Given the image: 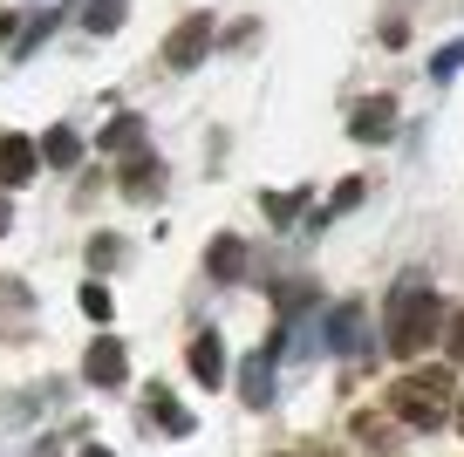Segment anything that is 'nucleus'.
<instances>
[{"label":"nucleus","mask_w":464,"mask_h":457,"mask_svg":"<svg viewBox=\"0 0 464 457\" xmlns=\"http://www.w3.org/2000/svg\"><path fill=\"white\" fill-rule=\"evenodd\" d=\"M437 335H444V300L423 287V273H403L396 294H390V355L417 362Z\"/></svg>","instance_id":"f257e3e1"},{"label":"nucleus","mask_w":464,"mask_h":457,"mask_svg":"<svg viewBox=\"0 0 464 457\" xmlns=\"http://www.w3.org/2000/svg\"><path fill=\"white\" fill-rule=\"evenodd\" d=\"M450 396H458V383H450V369H410L390 383V416L410 430H437L450 416Z\"/></svg>","instance_id":"f03ea898"},{"label":"nucleus","mask_w":464,"mask_h":457,"mask_svg":"<svg viewBox=\"0 0 464 457\" xmlns=\"http://www.w3.org/2000/svg\"><path fill=\"white\" fill-rule=\"evenodd\" d=\"M212 42H218V34H212V15H185V21L171 28V42H164V62H171V69H198V62L212 55Z\"/></svg>","instance_id":"7ed1b4c3"},{"label":"nucleus","mask_w":464,"mask_h":457,"mask_svg":"<svg viewBox=\"0 0 464 457\" xmlns=\"http://www.w3.org/2000/svg\"><path fill=\"white\" fill-rule=\"evenodd\" d=\"M82 375H89L96 389H116L123 375H130V355H123V342H116V335H96V342H89V355H82Z\"/></svg>","instance_id":"20e7f679"},{"label":"nucleus","mask_w":464,"mask_h":457,"mask_svg":"<svg viewBox=\"0 0 464 457\" xmlns=\"http://www.w3.org/2000/svg\"><path fill=\"white\" fill-rule=\"evenodd\" d=\"M42 171V143H28V137H0V185H28V178Z\"/></svg>","instance_id":"39448f33"},{"label":"nucleus","mask_w":464,"mask_h":457,"mask_svg":"<svg viewBox=\"0 0 464 457\" xmlns=\"http://www.w3.org/2000/svg\"><path fill=\"white\" fill-rule=\"evenodd\" d=\"M390 130H396V102H390V96L355 102V116H348V137H355V143H382Z\"/></svg>","instance_id":"423d86ee"},{"label":"nucleus","mask_w":464,"mask_h":457,"mask_svg":"<svg viewBox=\"0 0 464 457\" xmlns=\"http://www.w3.org/2000/svg\"><path fill=\"white\" fill-rule=\"evenodd\" d=\"M185 362H191V375H198L205 389H218V375H226V342H218L212 328L205 335H191V348H185Z\"/></svg>","instance_id":"0eeeda50"},{"label":"nucleus","mask_w":464,"mask_h":457,"mask_svg":"<svg viewBox=\"0 0 464 457\" xmlns=\"http://www.w3.org/2000/svg\"><path fill=\"white\" fill-rule=\"evenodd\" d=\"M205 273H212V280H239V273H246V239H239V232H218V239L205 246Z\"/></svg>","instance_id":"6e6552de"},{"label":"nucleus","mask_w":464,"mask_h":457,"mask_svg":"<svg viewBox=\"0 0 464 457\" xmlns=\"http://www.w3.org/2000/svg\"><path fill=\"white\" fill-rule=\"evenodd\" d=\"M355 437H362L376 457H403V451H410V443H403V430H396L390 416H369V410L355 416Z\"/></svg>","instance_id":"1a4fd4ad"},{"label":"nucleus","mask_w":464,"mask_h":457,"mask_svg":"<svg viewBox=\"0 0 464 457\" xmlns=\"http://www.w3.org/2000/svg\"><path fill=\"white\" fill-rule=\"evenodd\" d=\"M239 396H246L253 410H266V403H274V362H266V355H253L246 369H239Z\"/></svg>","instance_id":"9d476101"},{"label":"nucleus","mask_w":464,"mask_h":457,"mask_svg":"<svg viewBox=\"0 0 464 457\" xmlns=\"http://www.w3.org/2000/svg\"><path fill=\"white\" fill-rule=\"evenodd\" d=\"M123 191H130V199H158L164 191V164L158 158H130L123 164Z\"/></svg>","instance_id":"9b49d317"},{"label":"nucleus","mask_w":464,"mask_h":457,"mask_svg":"<svg viewBox=\"0 0 464 457\" xmlns=\"http://www.w3.org/2000/svg\"><path fill=\"white\" fill-rule=\"evenodd\" d=\"M355 342H362V307H355V300H342V307L328 315V348H342V355H348Z\"/></svg>","instance_id":"f8f14e48"},{"label":"nucleus","mask_w":464,"mask_h":457,"mask_svg":"<svg viewBox=\"0 0 464 457\" xmlns=\"http://www.w3.org/2000/svg\"><path fill=\"white\" fill-rule=\"evenodd\" d=\"M75 158H82V137H75L69 123H55V130H48V137H42V164H55V171H69Z\"/></svg>","instance_id":"ddd939ff"},{"label":"nucleus","mask_w":464,"mask_h":457,"mask_svg":"<svg viewBox=\"0 0 464 457\" xmlns=\"http://www.w3.org/2000/svg\"><path fill=\"white\" fill-rule=\"evenodd\" d=\"M123 15H130V0H89L82 28L89 34H116V28H123Z\"/></svg>","instance_id":"4468645a"},{"label":"nucleus","mask_w":464,"mask_h":457,"mask_svg":"<svg viewBox=\"0 0 464 457\" xmlns=\"http://www.w3.org/2000/svg\"><path fill=\"white\" fill-rule=\"evenodd\" d=\"M150 416H158V423L171 430V437H191V416L178 410V403H171V389H158V383H150Z\"/></svg>","instance_id":"2eb2a0df"},{"label":"nucleus","mask_w":464,"mask_h":457,"mask_svg":"<svg viewBox=\"0 0 464 457\" xmlns=\"http://www.w3.org/2000/svg\"><path fill=\"white\" fill-rule=\"evenodd\" d=\"M137 137H144V116H116L102 130V151H137Z\"/></svg>","instance_id":"dca6fc26"},{"label":"nucleus","mask_w":464,"mask_h":457,"mask_svg":"<svg viewBox=\"0 0 464 457\" xmlns=\"http://www.w3.org/2000/svg\"><path fill=\"white\" fill-rule=\"evenodd\" d=\"M260 205H266V219H274V226H287V219L301 212V191H266Z\"/></svg>","instance_id":"f3484780"},{"label":"nucleus","mask_w":464,"mask_h":457,"mask_svg":"<svg viewBox=\"0 0 464 457\" xmlns=\"http://www.w3.org/2000/svg\"><path fill=\"white\" fill-rule=\"evenodd\" d=\"M110 307H116V300H110V287H102V280H89V287H82V315H89V321H110Z\"/></svg>","instance_id":"a211bd4d"},{"label":"nucleus","mask_w":464,"mask_h":457,"mask_svg":"<svg viewBox=\"0 0 464 457\" xmlns=\"http://www.w3.org/2000/svg\"><path fill=\"white\" fill-rule=\"evenodd\" d=\"M464 69V42H450V48H437V62H430V75L437 83H450V75Z\"/></svg>","instance_id":"6ab92c4d"},{"label":"nucleus","mask_w":464,"mask_h":457,"mask_svg":"<svg viewBox=\"0 0 464 457\" xmlns=\"http://www.w3.org/2000/svg\"><path fill=\"white\" fill-rule=\"evenodd\" d=\"M444 342H450V362H458V369H464V307H458V315L444 321Z\"/></svg>","instance_id":"aec40b11"},{"label":"nucleus","mask_w":464,"mask_h":457,"mask_svg":"<svg viewBox=\"0 0 464 457\" xmlns=\"http://www.w3.org/2000/svg\"><path fill=\"white\" fill-rule=\"evenodd\" d=\"M116 259H123V246H116V239H96V246H89V267H116Z\"/></svg>","instance_id":"412c9836"},{"label":"nucleus","mask_w":464,"mask_h":457,"mask_svg":"<svg viewBox=\"0 0 464 457\" xmlns=\"http://www.w3.org/2000/svg\"><path fill=\"white\" fill-rule=\"evenodd\" d=\"M355 205H362V178H348V185L334 191V205H328V212H355Z\"/></svg>","instance_id":"4be33fe9"},{"label":"nucleus","mask_w":464,"mask_h":457,"mask_svg":"<svg viewBox=\"0 0 464 457\" xmlns=\"http://www.w3.org/2000/svg\"><path fill=\"white\" fill-rule=\"evenodd\" d=\"M253 34H260V21H239V28H226V48H246Z\"/></svg>","instance_id":"5701e85b"},{"label":"nucleus","mask_w":464,"mask_h":457,"mask_svg":"<svg viewBox=\"0 0 464 457\" xmlns=\"http://www.w3.org/2000/svg\"><path fill=\"white\" fill-rule=\"evenodd\" d=\"M0 232H7V199H0Z\"/></svg>","instance_id":"b1692460"},{"label":"nucleus","mask_w":464,"mask_h":457,"mask_svg":"<svg viewBox=\"0 0 464 457\" xmlns=\"http://www.w3.org/2000/svg\"><path fill=\"white\" fill-rule=\"evenodd\" d=\"M82 457H110V451H82Z\"/></svg>","instance_id":"393cba45"},{"label":"nucleus","mask_w":464,"mask_h":457,"mask_svg":"<svg viewBox=\"0 0 464 457\" xmlns=\"http://www.w3.org/2000/svg\"><path fill=\"white\" fill-rule=\"evenodd\" d=\"M458 423H464V403H458Z\"/></svg>","instance_id":"a878e982"}]
</instances>
